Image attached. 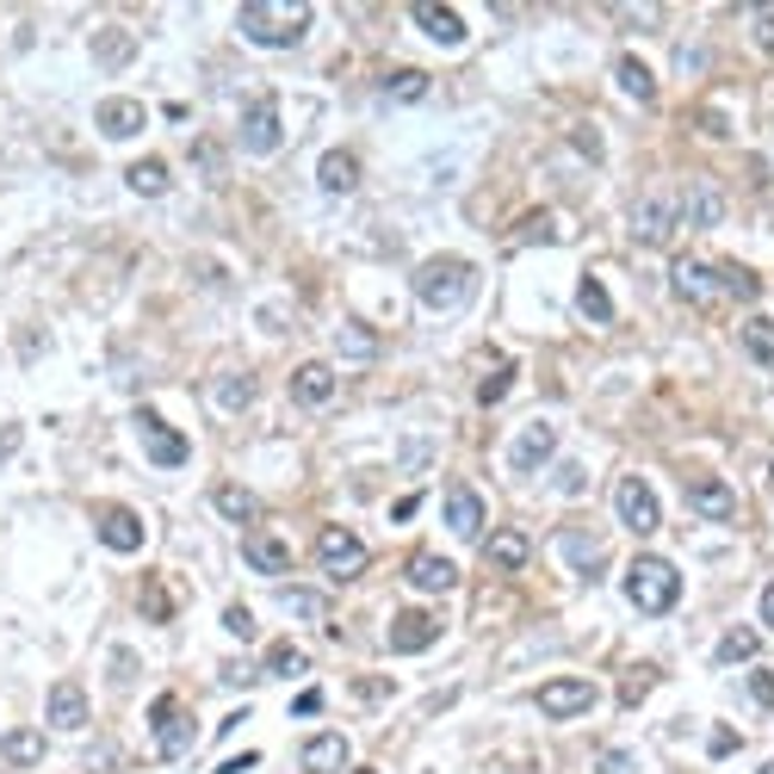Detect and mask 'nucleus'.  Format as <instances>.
Returning <instances> with one entry per match:
<instances>
[{
	"label": "nucleus",
	"instance_id": "f257e3e1",
	"mask_svg": "<svg viewBox=\"0 0 774 774\" xmlns=\"http://www.w3.org/2000/svg\"><path fill=\"white\" fill-rule=\"evenodd\" d=\"M310 20H316V7L304 0H291V7H273V0H249L235 25H242V38L261 44V50H291V44H304Z\"/></svg>",
	"mask_w": 774,
	"mask_h": 774
},
{
	"label": "nucleus",
	"instance_id": "f03ea898",
	"mask_svg": "<svg viewBox=\"0 0 774 774\" xmlns=\"http://www.w3.org/2000/svg\"><path fill=\"white\" fill-rule=\"evenodd\" d=\"M676 595H681L676 564H663V558L626 564V601H632L639 614H663V607H676Z\"/></svg>",
	"mask_w": 774,
	"mask_h": 774
},
{
	"label": "nucleus",
	"instance_id": "7ed1b4c3",
	"mask_svg": "<svg viewBox=\"0 0 774 774\" xmlns=\"http://www.w3.org/2000/svg\"><path fill=\"white\" fill-rule=\"evenodd\" d=\"M471 291V267H464L459 254H434L422 273H415V298H422L427 310H452Z\"/></svg>",
	"mask_w": 774,
	"mask_h": 774
},
{
	"label": "nucleus",
	"instance_id": "20e7f679",
	"mask_svg": "<svg viewBox=\"0 0 774 774\" xmlns=\"http://www.w3.org/2000/svg\"><path fill=\"white\" fill-rule=\"evenodd\" d=\"M131 422H136V440H143V452H149V464H161V471H180V464L193 459V440H186L180 427H168V422H161V415H155L149 403L136 409Z\"/></svg>",
	"mask_w": 774,
	"mask_h": 774
},
{
	"label": "nucleus",
	"instance_id": "39448f33",
	"mask_svg": "<svg viewBox=\"0 0 774 774\" xmlns=\"http://www.w3.org/2000/svg\"><path fill=\"white\" fill-rule=\"evenodd\" d=\"M149 718H155V750H161V762H180V755L198 743V725H193V713L180 706L174 694H161L149 706Z\"/></svg>",
	"mask_w": 774,
	"mask_h": 774
},
{
	"label": "nucleus",
	"instance_id": "423d86ee",
	"mask_svg": "<svg viewBox=\"0 0 774 774\" xmlns=\"http://www.w3.org/2000/svg\"><path fill=\"white\" fill-rule=\"evenodd\" d=\"M676 223H688V217H681V193H644L639 205H632V235H639L644 249H663V242L676 235Z\"/></svg>",
	"mask_w": 774,
	"mask_h": 774
},
{
	"label": "nucleus",
	"instance_id": "0eeeda50",
	"mask_svg": "<svg viewBox=\"0 0 774 774\" xmlns=\"http://www.w3.org/2000/svg\"><path fill=\"white\" fill-rule=\"evenodd\" d=\"M669 286H676L681 304L694 310H713L725 304V286H718V267L713 261H694V254H676V267H669Z\"/></svg>",
	"mask_w": 774,
	"mask_h": 774
},
{
	"label": "nucleus",
	"instance_id": "6e6552de",
	"mask_svg": "<svg viewBox=\"0 0 774 774\" xmlns=\"http://www.w3.org/2000/svg\"><path fill=\"white\" fill-rule=\"evenodd\" d=\"M595 681H582V676H552L540 681V694H533V706H540L545 718H582L589 706H595Z\"/></svg>",
	"mask_w": 774,
	"mask_h": 774
},
{
	"label": "nucleus",
	"instance_id": "1a4fd4ad",
	"mask_svg": "<svg viewBox=\"0 0 774 774\" xmlns=\"http://www.w3.org/2000/svg\"><path fill=\"white\" fill-rule=\"evenodd\" d=\"M316 558H323V570H329L335 582H353L360 570H366V540H360V533H348V527H323Z\"/></svg>",
	"mask_w": 774,
	"mask_h": 774
},
{
	"label": "nucleus",
	"instance_id": "9d476101",
	"mask_svg": "<svg viewBox=\"0 0 774 774\" xmlns=\"http://www.w3.org/2000/svg\"><path fill=\"white\" fill-rule=\"evenodd\" d=\"M235 143L249 155H273L279 149V99L273 94H254L249 112H242V131H235Z\"/></svg>",
	"mask_w": 774,
	"mask_h": 774
},
{
	"label": "nucleus",
	"instance_id": "9b49d317",
	"mask_svg": "<svg viewBox=\"0 0 774 774\" xmlns=\"http://www.w3.org/2000/svg\"><path fill=\"white\" fill-rule=\"evenodd\" d=\"M614 508H619V521L632 527V533H657V527H663V508H657V496H651L644 477H619V484H614Z\"/></svg>",
	"mask_w": 774,
	"mask_h": 774
},
{
	"label": "nucleus",
	"instance_id": "f8f14e48",
	"mask_svg": "<svg viewBox=\"0 0 774 774\" xmlns=\"http://www.w3.org/2000/svg\"><path fill=\"white\" fill-rule=\"evenodd\" d=\"M681 217L694 223V230H718L725 223V193H718V180L694 174L688 186H681Z\"/></svg>",
	"mask_w": 774,
	"mask_h": 774
},
{
	"label": "nucleus",
	"instance_id": "ddd939ff",
	"mask_svg": "<svg viewBox=\"0 0 774 774\" xmlns=\"http://www.w3.org/2000/svg\"><path fill=\"white\" fill-rule=\"evenodd\" d=\"M143 99H131V94H112V99H99L94 106V124H99V136L106 143H124V136H136L143 131Z\"/></svg>",
	"mask_w": 774,
	"mask_h": 774
},
{
	"label": "nucleus",
	"instance_id": "4468645a",
	"mask_svg": "<svg viewBox=\"0 0 774 774\" xmlns=\"http://www.w3.org/2000/svg\"><path fill=\"white\" fill-rule=\"evenodd\" d=\"M688 508H694V515H706V521H731L737 496H731V484H725V477L694 471V477H688Z\"/></svg>",
	"mask_w": 774,
	"mask_h": 774
},
{
	"label": "nucleus",
	"instance_id": "2eb2a0df",
	"mask_svg": "<svg viewBox=\"0 0 774 774\" xmlns=\"http://www.w3.org/2000/svg\"><path fill=\"white\" fill-rule=\"evenodd\" d=\"M484 515L489 508L471 484H446V527H452L459 540H477V533H484Z\"/></svg>",
	"mask_w": 774,
	"mask_h": 774
},
{
	"label": "nucleus",
	"instance_id": "dca6fc26",
	"mask_svg": "<svg viewBox=\"0 0 774 774\" xmlns=\"http://www.w3.org/2000/svg\"><path fill=\"white\" fill-rule=\"evenodd\" d=\"M440 639V614H427V607H409V614L390 619V651H427V644Z\"/></svg>",
	"mask_w": 774,
	"mask_h": 774
},
{
	"label": "nucleus",
	"instance_id": "f3484780",
	"mask_svg": "<svg viewBox=\"0 0 774 774\" xmlns=\"http://www.w3.org/2000/svg\"><path fill=\"white\" fill-rule=\"evenodd\" d=\"M99 540L112 545V552H143L149 527H143L136 508H99Z\"/></svg>",
	"mask_w": 774,
	"mask_h": 774
},
{
	"label": "nucleus",
	"instance_id": "a211bd4d",
	"mask_svg": "<svg viewBox=\"0 0 774 774\" xmlns=\"http://www.w3.org/2000/svg\"><path fill=\"white\" fill-rule=\"evenodd\" d=\"M552 452H558V427H552V422H527V434L508 446V464H515V471H540Z\"/></svg>",
	"mask_w": 774,
	"mask_h": 774
},
{
	"label": "nucleus",
	"instance_id": "6ab92c4d",
	"mask_svg": "<svg viewBox=\"0 0 774 774\" xmlns=\"http://www.w3.org/2000/svg\"><path fill=\"white\" fill-rule=\"evenodd\" d=\"M403 577L415 582V589H427V595H446V589H459V564L440 558V552H415Z\"/></svg>",
	"mask_w": 774,
	"mask_h": 774
},
{
	"label": "nucleus",
	"instance_id": "aec40b11",
	"mask_svg": "<svg viewBox=\"0 0 774 774\" xmlns=\"http://www.w3.org/2000/svg\"><path fill=\"white\" fill-rule=\"evenodd\" d=\"M291 397L304 409H329L335 403V372L323 366V360H304V366L291 372Z\"/></svg>",
	"mask_w": 774,
	"mask_h": 774
},
{
	"label": "nucleus",
	"instance_id": "412c9836",
	"mask_svg": "<svg viewBox=\"0 0 774 774\" xmlns=\"http://www.w3.org/2000/svg\"><path fill=\"white\" fill-rule=\"evenodd\" d=\"M44 718H50V731H81V725H87V694H81V681H57Z\"/></svg>",
	"mask_w": 774,
	"mask_h": 774
},
{
	"label": "nucleus",
	"instance_id": "4be33fe9",
	"mask_svg": "<svg viewBox=\"0 0 774 774\" xmlns=\"http://www.w3.org/2000/svg\"><path fill=\"white\" fill-rule=\"evenodd\" d=\"M298 762H304V774H341V762H348V737L341 731H316L298 750Z\"/></svg>",
	"mask_w": 774,
	"mask_h": 774
},
{
	"label": "nucleus",
	"instance_id": "5701e85b",
	"mask_svg": "<svg viewBox=\"0 0 774 774\" xmlns=\"http://www.w3.org/2000/svg\"><path fill=\"white\" fill-rule=\"evenodd\" d=\"M205 403L223 409V415L249 409V403H254V372H217L211 385H205Z\"/></svg>",
	"mask_w": 774,
	"mask_h": 774
},
{
	"label": "nucleus",
	"instance_id": "b1692460",
	"mask_svg": "<svg viewBox=\"0 0 774 774\" xmlns=\"http://www.w3.org/2000/svg\"><path fill=\"white\" fill-rule=\"evenodd\" d=\"M415 25H422L434 44H446V50H459L464 44V20L452 13V7H440V0H422V7H415Z\"/></svg>",
	"mask_w": 774,
	"mask_h": 774
},
{
	"label": "nucleus",
	"instance_id": "393cba45",
	"mask_svg": "<svg viewBox=\"0 0 774 774\" xmlns=\"http://www.w3.org/2000/svg\"><path fill=\"white\" fill-rule=\"evenodd\" d=\"M484 558L496 564V570H527V558H533V545H527L521 527H496L484 540Z\"/></svg>",
	"mask_w": 774,
	"mask_h": 774
},
{
	"label": "nucleus",
	"instance_id": "a878e982",
	"mask_svg": "<svg viewBox=\"0 0 774 774\" xmlns=\"http://www.w3.org/2000/svg\"><path fill=\"white\" fill-rule=\"evenodd\" d=\"M242 558H249L254 570L279 577V570H291V545L279 540V533H249V540H242Z\"/></svg>",
	"mask_w": 774,
	"mask_h": 774
},
{
	"label": "nucleus",
	"instance_id": "bb28decb",
	"mask_svg": "<svg viewBox=\"0 0 774 774\" xmlns=\"http://www.w3.org/2000/svg\"><path fill=\"white\" fill-rule=\"evenodd\" d=\"M316 180H323V193H353V186H360V161H353V149H329L323 161H316Z\"/></svg>",
	"mask_w": 774,
	"mask_h": 774
},
{
	"label": "nucleus",
	"instance_id": "cd10ccee",
	"mask_svg": "<svg viewBox=\"0 0 774 774\" xmlns=\"http://www.w3.org/2000/svg\"><path fill=\"white\" fill-rule=\"evenodd\" d=\"M44 731H32V725H20V731H7L0 737V755H7V769H38L44 762Z\"/></svg>",
	"mask_w": 774,
	"mask_h": 774
},
{
	"label": "nucleus",
	"instance_id": "c85d7f7f",
	"mask_svg": "<svg viewBox=\"0 0 774 774\" xmlns=\"http://www.w3.org/2000/svg\"><path fill=\"white\" fill-rule=\"evenodd\" d=\"M131 57H136V38L124 32V25H99L94 32V62L99 69H124Z\"/></svg>",
	"mask_w": 774,
	"mask_h": 774
},
{
	"label": "nucleus",
	"instance_id": "c756f323",
	"mask_svg": "<svg viewBox=\"0 0 774 774\" xmlns=\"http://www.w3.org/2000/svg\"><path fill=\"white\" fill-rule=\"evenodd\" d=\"M279 614L329 626V601H323V589H298V582H286V589H279Z\"/></svg>",
	"mask_w": 774,
	"mask_h": 774
},
{
	"label": "nucleus",
	"instance_id": "7c9ffc66",
	"mask_svg": "<svg viewBox=\"0 0 774 774\" xmlns=\"http://www.w3.org/2000/svg\"><path fill=\"white\" fill-rule=\"evenodd\" d=\"M211 508L223 515V521H242V527H249L254 515H261L254 489H242V484H217V489H211Z\"/></svg>",
	"mask_w": 774,
	"mask_h": 774
},
{
	"label": "nucleus",
	"instance_id": "2f4dec72",
	"mask_svg": "<svg viewBox=\"0 0 774 774\" xmlns=\"http://www.w3.org/2000/svg\"><path fill=\"white\" fill-rule=\"evenodd\" d=\"M577 310H582V323H614V298H607V286H601L595 273L577 279Z\"/></svg>",
	"mask_w": 774,
	"mask_h": 774
},
{
	"label": "nucleus",
	"instance_id": "473e14b6",
	"mask_svg": "<svg viewBox=\"0 0 774 774\" xmlns=\"http://www.w3.org/2000/svg\"><path fill=\"white\" fill-rule=\"evenodd\" d=\"M614 81H619V94H632L639 106H651V99H657V81H651V69H644L639 57H619L614 62Z\"/></svg>",
	"mask_w": 774,
	"mask_h": 774
},
{
	"label": "nucleus",
	"instance_id": "72a5a7b5",
	"mask_svg": "<svg viewBox=\"0 0 774 774\" xmlns=\"http://www.w3.org/2000/svg\"><path fill=\"white\" fill-rule=\"evenodd\" d=\"M737 335H743V353H750L755 366H769V372H774V323H769V316H750V323H743Z\"/></svg>",
	"mask_w": 774,
	"mask_h": 774
},
{
	"label": "nucleus",
	"instance_id": "f704fd0d",
	"mask_svg": "<svg viewBox=\"0 0 774 774\" xmlns=\"http://www.w3.org/2000/svg\"><path fill=\"white\" fill-rule=\"evenodd\" d=\"M124 186L143 193V198H161V193H168V161H155V155H149V161H136L131 174H124Z\"/></svg>",
	"mask_w": 774,
	"mask_h": 774
},
{
	"label": "nucleus",
	"instance_id": "c9c22d12",
	"mask_svg": "<svg viewBox=\"0 0 774 774\" xmlns=\"http://www.w3.org/2000/svg\"><path fill=\"white\" fill-rule=\"evenodd\" d=\"M755 651H762V632L755 626H731L725 644H718V663H755Z\"/></svg>",
	"mask_w": 774,
	"mask_h": 774
},
{
	"label": "nucleus",
	"instance_id": "e433bc0d",
	"mask_svg": "<svg viewBox=\"0 0 774 774\" xmlns=\"http://www.w3.org/2000/svg\"><path fill=\"white\" fill-rule=\"evenodd\" d=\"M267 676H279V681H291V676H304V651L298 644H267Z\"/></svg>",
	"mask_w": 774,
	"mask_h": 774
},
{
	"label": "nucleus",
	"instance_id": "4c0bfd02",
	"mask_svg": "<svg viewBox=\"0 0 774 774\" xmlns=\"http://www.w3.org/2000/svg\"><path fill=\"white\" fill-rule=\"evenodd\" d=\"M564 564H577L582 577H601V545L595 540H577V533H564Z\"/></svg>",
	"mask_w": 774,
	"mask_h": 774
},
{
	"label": "nucleus",
	"instance_id": "58836bf2",
	"mask_svg": "<svg viewBox=\"0 0 774 774\" xmlns=\"http://www.w3.org/2000/svg\"><path fill=\"white\" fill-rule=\"evenodd\" d=\"M718 286H725V298H737V304H750V298H762V279L743 267H718Z\"/></svg>",
	"mask_w": 774,
	"mask_h": 774
},
{
	"label": "nucleus",
	"instance_id": "ea45409f",
	"mask_svg": "<svg viewBox=\"0 0 774 774\" xmlns=\"http://www.w3.org/2000/svg\"><path fill=\"white\" fill-rule=\"evenodd\" d=\"M385 99H397V106H415V99H427V75H415V69L390 75V81H385Z\"/></svg>",
	"mask_w": 774,
	"mask_h": 774
},
{
	"label": "nucleus",
	"instance_id": "a19ab883",
	"mask_svg": "<svg viewBox=\"0 0 774 774\" xmlns=\"http://www.w3.org/2000/svg\"><path fill=\"white\" fill-rule=\"evenodd\" d=\"M651 681H657V669H651V663H639V676L619 681V706H639V700L651 694Z\"/></svg>",
	"mask_w": 774,
	"mask_h": 774
},
{
	"label": "nucleus",
	"instance_id": "79ce46f5",
	"mask_svg": "<svg viewBox=\"0 0 774 774\" xmlns=\"http://www.w3.org/2000/svg\"><path fill=\"white\" fill-rule=\"evenodd\" d=\"M341 353H360V360H366V353H378V335L348 323V329H341Z\"/></svg>",
	"mask_w": 774,
	"mask_h": 774
},
{
	"label": "nucleus",
	"instance_id": "37998d69",
	"mask_svg": "<svg viewBox=\"0 0 774 774\" xmlns=\"http://www.w3.org/2000/svg\"><path fill=\"white\" fill-rule=\"evenodd\" d=\"M223 626H230L235 639H254V614L242 607V601H230V607H223Z\"/></svg>",
	"mask_w": 774,
	"mask_h": 774
},
{
	"label": "nucleus",
	"instance_id": "c03bdc74",
	"mask_svg": "<svg viewBox=\"0 0 774 774\" xmlns=\"http://www.w3.org/2000/svg\"><path fill=\"white\" fill-rule=\"evenodd\" d=\"M595 769H601V774H632L639 762H632L626 750H601V755H595Z\"/></svg>",
	"mask_w": 774,
	"mask_h": 774
},
{
	"label": "nucleus",
	"instance_id": "a18cd8bd",
	"mask_svg": "<svg viewBox=\"0 0 774 774\" xmlns=\"http://www.w3.org/2000/svg\"><path fill=\"white\" fill-rule=\"evenodd\" d=\"M750 700L774 706V669H750Z\"/></svg>",
	"mask_w": 774,
	"mask_h": 774
},
{
	"label": "nucleus",
	"instance_id": "49530a36",
	"mask_svg": "<svg viewBox=\"0 0 774 774\" xmlns=\"http://www.w3.org/2000/svg\"><path fill=\"white\" fill-rule=\"evenodd\" d=\"M143 614H149V619H168V595H161V582H143Z\"/></svg>",
	"mask_w": 774,
	"mask_h": 774
},
{
	"label": "nucleus",
	"instance_id": "de8ad7c7",
	"mask_svg": "<svg viewBox=\"0 0 774 774\" xmlns=\"http://www.w3.org/2000/svg\"><path fill=\"white\" fill-rule=\"evenodd\" d=\"M508 385H515V372H508V366H496V372H489V385L477 390V397H484V403H496V397H508Z\"/></svg>",
	"mask_w": 774,
	"mask_h": 774
},
{
	"label": "nucleus",
	"instance_id": "09e8293b",
	"mask_svg": "<svg viewBox=\"0 0 774 774\" xmlns=\"http://www.w3.org/2000/svg\"><path fill=\"white\" fill-rule=\"evenodd\" d=\"M193 161L217 180V168H223V149H217V143H193Z\"/></svg>",
	"mask_w": 774,
	"mask_h": 774
},
{
	"label": "nucleus",
	"instance_id": "8fccbe9b",
	"mask_svg": "<svg viewBox=\"0 0 774 774\" xmlns=\"http://www.w3.org/2000/svg\"><path fill=\"white\" fill-rule=\"evenodd\" d=\"M20 440H25V427H20V422H0V464L20 452Z\"/></svg>",
	"mask_w": 774,
	"mask_h": 774
},
{
	"label": "nucleus",
	"instance_id": "3c124183",
	"mask_svg": "<svg viewBox=\"0 0 774 774\" xmlns=\"http://www.w3.org/2000/svg\"><path fill=\"white\" fill-rule=\"evenodd\" d=\"M223 681H235V688H254V681H261V669H249V663H230V669H223Z\"/></svg>",
	"mask_w": 774,
	"mask_h": 774
},
{
	"label": "nucleus",
	"instance_id": "603ef678",
	"mask_svg": "<svg viewBox=\"0 0 774 774\" xmlns=\"http://www.w3.org/2000/svg\"><path fill=\"white\" fill-rule=\"evenodd\" d=\"M427 459H434V446L427 440H403V464H427Z\"/></svg>",
	"mask_w": 774,
	"mask_h": 774
},
{
	"label": "nucleus",
	"instance_id": "864d4df0",
	"mask_svg": "<svg viewBox=\"0 0 774 774\" xmlns=\"http://www.w3.org/2000/svg\"><path fill=\"white\" fill-rule=\"evenodd\" d=\"M249 769H261V755H230L223 769H211V774H249Z\"/></svg>",
	"mask_w": 774,
	"mask_h": 774
},
{
	"label": "nucleus",
	"instance_id": "5fc2aeb1",
	"mask_svg": "<svg viewBox=\"0 0 774 774\" xmlns=\"http://www.w3.org/2000/svg\"><path fill=\"white\" fill-rule=\"evenodd\" d=\"M527 223H533V230H521V242H527V235H533V242H545V235H552V217H545V211H533Z\"/></svg>",
	"mask_w": 774,
	"mask_h": 774
},
{
	"label": "nucleus",
	"instance_id": "6e6d98bb",
	"mask_svg": "<svg viewBox=\"0 0 774 774\" xmlns=\"http://www.w3.org/2000/svg\"><path fill=\"white\" fill-rule=\"evenodd\" d=\"M737 743H743V737H737V731H713V755H718V762H725V755H731Z\"/></svg>",
	"mask_w": 774,
	"mask_h": 774
},
{
	"label": "nucleus",
	"instance_id": "4d7b16f0",
	"mask_svg": "<svg viewBox=\"0 0 774 774\" xmlns=\"http://www.w3.org/2000/svg\"><path fill=\"white\" fill-rule=\"evenodd\" d=\"M582 484H589V477H582V464H570V471H564V477H558V489H564V496H577Z\"/></svg>",
	"mask_w": 774,
	"mask_h": 774
},
{
	"label": "nucleus",
	"instance_id": "13d9d810",
	"mask_svg": "<svg viewBox=\"0 0 774 774\" xmlns=\"http://www.w3.org/2000/svg\"><path fill=\"white\" fill-rule=\"evenodd\" d=\"M755 38H762V50H774V13H762V25H755Z\"/></svg>",
	"mask_w": 774,
	"mask_h": 774
},
{
	"label": "nucleus",
	"instance_id": "bf43d9fd",
	"mask_svg": "<svg viewBox=\"0 0 774 774\" xmlns=\"http://www.w3.org/2000/svg\"><path fill=\"white\" fill-rule=\"evenodd\" d=\"M762 626H769V632H774V582H769V589H762Z\"/></svg>",
	"mask_w": 774,
	"mask_h": 774
},
{
	"label": "nucleus",
	"instance_id": "052dcab7",
	"mask_svg": "<svg viewBox=\"0 0 774 774\" xmlns=\"http://www.w3.org/2000/svg\"><path fill=\"white\" fill-rule=\"evenodd\" d=\"M353 774H378V769H353Z\"/></svg>",
	"mask_w": 774,
	"mask_h": 774
},
{
	"label": "nucleus",
	"instance_id": "680f3d73",
	"mask_svg": "<svg viewBox=\"0 0 774 774\" xmlns=\"http://www.w3.org/2000/svg\"><path fill=\"white\" fill-rule=\"evenodd\" d=\"M762 774H774V762H769V769H762Z\"/></svg>",
	"mask_w": 774,
	"mask_h": 774
}]
</instances>
